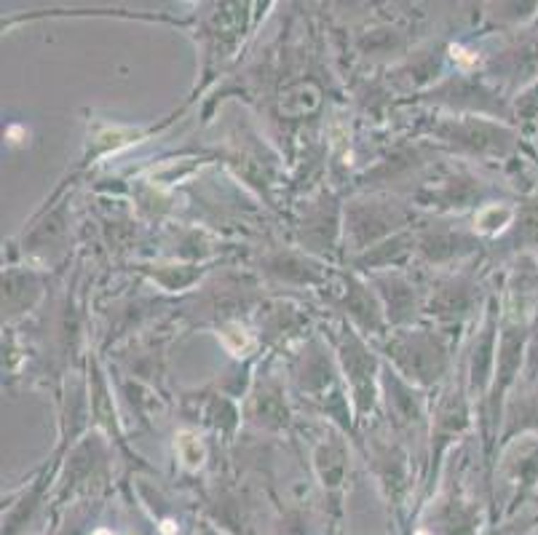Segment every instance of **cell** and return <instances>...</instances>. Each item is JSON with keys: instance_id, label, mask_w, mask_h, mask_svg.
Wrapping results in <instances>:
<instances>
[{"instance_id": "6da1fadb", "label": "cell", "mask_w": 538, "mask_h": 535, "mask_svg": "<svg viewBox=\"0 0 538 535\" xmlns=\"http://www.w3.org/2000/svg\"><path fill=\"white\" fill-rule=\"evenodd\" d=\"M180 455H183V461L188 466H198L201 463V444H198L193 437H180Z\"/></svg>"}]
</instances>
